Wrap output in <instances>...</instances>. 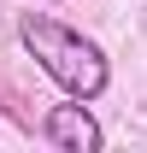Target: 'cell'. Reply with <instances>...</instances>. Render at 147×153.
<instances>
[{"mask_svg": "<svg viewBox=\"0 0 147 153\" xmlns=\"http://www.w3.org/2000/svg\"><path fill=\"white\" fill-rule=\"evenodd\" d=\"M18 41L30 47V59H36L71 100H100V94H106V82H112L106 53H100L82 30L47 18V12H24V18H18Z\"/></svg>", "mask_w": 147, "mask_h": 153, "instance_id": "1", "label": "cell"}, {"mask_svg": "<svg viewBox=\"0 0 147 153\" xmlns=\"http://www.w3.org/2000/svg\"><path fill=\"white\" fill-rule=\"evenodd\" d=\"M41 141L59 147V153H100V147H106V135H100V124L88 118L82 100H71V106H47V118H41Z\"/></svg>", "mask_w": 147, "mask_h": 153, "instance_id": "2", "label": "cell"}]
</instances>
